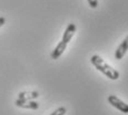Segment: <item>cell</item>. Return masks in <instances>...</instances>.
<instances>
[{
	"mask_svg": "<svg viewBox=\"0 0 128 115\" xmlns=\"http://www.w3.org/2000/svg\"><path fill=\"white\" fill-rule=\"evenodd\" d=\"M90 62H92V64L96 67V69H98L100 73H102V74H104L105 76H107L109 79L116 80L119 78V72L115 69L114 67L108 65L100 56H98V55L92 56Z\"/></svg>",
	"mask_w": 128,
	"mask_h": 115,
	"instance_id": "6da1fadb",
	"label": "cell"
},
{
	"mask_svg": "<svg viewBox=\"0 0 128 115\" xmlns=\"http://www.w3.org/2000/svg\"><path fill=\"white\" fill-rule=\"evenodd\" d=\"M108 102H109V104L112 105V106L116 107L118 111L122 112V113H125V114H128V104L122 102V99L118 98L117 96H115V95H109V96H108Z\"/></svg>",
	"mask_w": 128,
	"mask_h": 115,
	"instance_id": "7a4b0ae2",
	"label": "cell"
},
{
	"mask_svg": "<svg viewBox=\"0 0 128 115\" xmlns=\"http://www.w3.org/2000/svg\"><path fill=\"white\" fill-rule=\"evenodd\" d=\"M16 106L20 107L24 109H38L39 108V103L35 101H21V99H16L14 102Z\"/></svg>",
	"mask_w": 128,
	"mask_h": 115,
	"instance_id": "3957f363",
	"label": "cell"
},
{
	"mask_svg": "<svg viewBox=\"0 0 128 115\" xmlns=\"http://www.w3.org/2000/svg\"><path fill=\"white\" fill-rule=\"evenodd\" d=\"M127 50H128V36L122 41V44L118 46V48L116 49V51H115V58H116V59H122L125 56V54L127 53Z\"/></svg>",
	"mask_w": 128,
	"mask_h": 115,
	"instance_id": "277c9868",
	"label": "cell"
},
{
	"mask_svg": "<svg viewBox=\"0 0 128 115\" xmlns=\"http://www.w3.org/2000/svg\"><path fill=\"white\" fill-rule=\"evenodd\" d=\"M38 97L39 93L36 90H34V92H20L18 95V99H21V101H34Z\"/></svg>",
	"mask_w": 128,
	"mask_h": 115,
	"instance_id": "5b68a950",
	"label": "cell"
},
{
	"mask_svg": "<svg viewBox=\"0 0 128 115\" xmlns=\"http://www.w3.org/2000/svg\"><path fill=\"white\" fill-rule=\"evenodd\" d=\"M66 113H67V109H66V107H59V108H57L55 112H52L50 115H65Z\"/></svg>",
	"mask_w": 128,
	"mask_h": 115,
	"instance_id": "8992f818",
	"label": "cell"
},
{
	"mask_svg": "<svg viewBox=\"0 0 128 115\" xmlns=\"http://www.w3.org/2000/svg\"><path fill=\"white\" fill-rule=\"evenodd\" d=\"M87 2H88V5L94 9L98 7V0H87Z\"/></svg>",
	"mask_w": 128,
	"mask_h": 115,
	"instance_id": "52a82bcc",
	"label": "cell"
},
{
	"mask_svg": "<svg viewBox=\"0 0 128 115\" xmlns=\"http://www.w3.org/2000/svg\"><path fill=\"white\" fill-rule=\"evenodd\" d=\"M6 24V18L4 17H0V27H2Z\"/></svg>",
	"mask_w": 128,
	"mask_h": 115,
	"instance_id": "ba28073f",
	"label": "cell"
}]
</instances>
